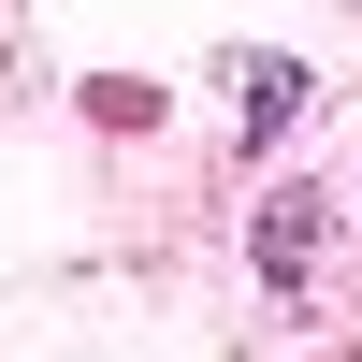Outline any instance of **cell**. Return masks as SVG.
Segmentation results:
<instances>
[{
    "label": "cell",
    "mask_w": 362,
    "mask_h": 362,
    "mask_svg": "<svg viewBox=\"0 0 362 362\" xmlns=\"http://www.w3.org/2000/svg\"><path fill=\"white\" fill-rule=\"evenodd\" d=\"M319 247H334V218H319L305 189L261 203V276H276V290H305V276H319Z\"/></svg>",
    "instance_id": "cell-1"
}]
</instances>
